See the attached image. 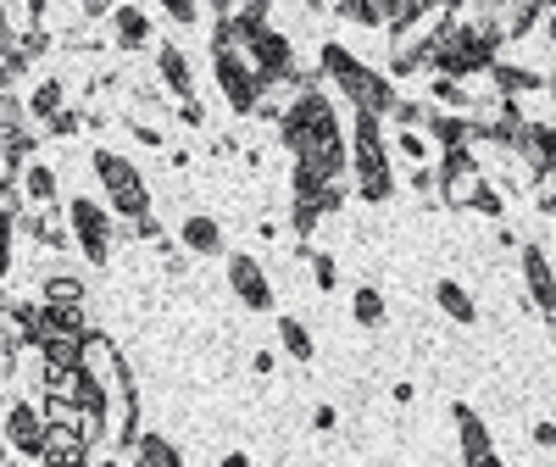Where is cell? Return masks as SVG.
<instances>
[{
    "label": "cell",
    "mask_w": 556,
    "mask_h": 467,
    "mask_svg": "<svg viewBox=\"0 0 556 467\" xmlns=\"http://www.w3.org/2000/svg\"><path fill=\"white\" fill-rule=\"evenodd\" d=\"M45 462L51 467H78L84 462V445L73 429H51V440H45Z\"/></svg>",
    "instance_id": "obj_13"
},
{
    "label": "cell",
    "mask_w": 556,
    "mask_h": 467,
    "mask_svg": "<svg viewBox=\"0 0 556 467\" xmlns=\"http://www.w3.org/2000/svg\"><path fill=\"white\" fill-rule=\"evenodd\" d=\"M456 434H462V451H468V462H484V456H490V434H484V424H479L468 406H456Z\"/></svg>",
    "instance_id": "obj_12"
},
{
    "label": "cell",
    "mask_w": 556,
    "mask_h": 467,
    "mask_svg": "<svg viewBox=\"0 0 556 467\" xmlns=\"http://www.w3.org/2000/svg\"><path fill=\"white\" fill-rule=\"evenodd\" d=\"M340 17H351V23H379L384 12H379V0H340Z\"/></svg>",
    "instance_id": "obj_20"
},
{
    "label": "cell",
    "mask_w": 556,
    "mask_h": 467,
    "mask_svg": "<svg viewBox=\"0 0 556 467\" xmlns=\"http://www.w3.org/2000/svg\"><path fill=\"white\" fill-rule=\"evenodd\" d=\"M96 173H101V184H106V195H112V206L117 212H128V217H146V178H139L123 156H96Z\"/></svg>",
    "instance_id": "obj_4"
},
{
    "label": "cell",
    "mask_w": 556,
    "mask_h": 467,
    "mask_svg": "<svg viewBox=\"0 0 556 467\" xmlns=\"http://www.w3.org/2000/svg\"><path fill=\"white\" fill-rule=\"evenodd\" d=\"M184 245H190V251H217L223 234H217L212 217H184Z\"/></svg>",
    "instance_id": "obj_14"
},
{
    "label": "cell",
    "mask_w": 556,
    "mask_h": 467,
    "mask_svg": "<svg viewBox=\"0 0 556 467\" xmlns=\"http://www.w3.org/2000/svg\"><path fill=\"white\" fill-rule=\"evenodd\" d=\"M28 195H34V201H51V195H56L51 167H28Z\"/></svg>",
    "instance_id": "obj_21"
},
{
    "label": "cell",
    "mask_w": 556,
    "mask_h": 467,
    "mask_svg": "<svg viewBox=\"0 0 556 467\" xmlns=\"http://www.w3.org/2000/svg\"><path fill=\"white\" fill-rule=\"evenodd\" d=\"M278 340H285V351H290L295 362H312V335H306V323L285 317V323H278Z\"/></svg>",
    "instance_id": "obj_16"
},
{
    "label": "cell",
    "mask_w": 556,
    "mask_h": 467,
    "mask_svg": "<svg viewBox=\"0 0 556 467\" xmlns=\"http://www.w3.org/2000/svg\"><path fill=\"white\" fill-rule=\"evenodd\" d=\"M356 323H384V301H379V290H356Z\"/></svg>",
    "instance_id": "obj_19"
},
{
    "label": "cell",
    "mask_w": 556,
    "mask_h": 467,
    "mask_svg": "<svg viewBox=\"0 0 556 467\" xmlns=\"http://www.w3.org/2000/svg\"><path fill=\"white\" fill-rule=\"evenodd\" d=\"M217 84H223V96H228V106H235V112H251L256 96H262V73L240 67L235 56H228V45H217Z\"/></svg>",
    "instance_id": "obj_5"
},
{
    "label": "cell",
    "mask_w": 556,
    "mask_h": 467,
    "mask_svg": "<svg viewBox=\"0 0 556 467\" xmlns=\"http://www.w3.org/2000/svg\"><path fill=\"white\" fill-rule=\"evenodd\" d=\"M551 39H556V23H551Z\"/></svg>",
    "instance_id": "obj_29"
},
{
    "label": "cell",
    "mask_w": 556,
    "mask_h": 467,
    "mask_svg": "<svg viewBox=\"0 0 556 467\" xmlns=\"http://www.w3.org/2000/svg\"><path fill=\"white\" fill-rule=\"evenodd\" d=\"M323 67H329L340 84H345V96L367 112V117H379V112H390L395 106V96H390V84L379 78V73H367V67H356L340 45H323Z\"/></svg>",
    "instance_id": "obj_2"
},
{
    "label": "cell",
    "mask_w": 556,
    "mask_h": 467,
    "mask_svg": "<svg viewBox=\"0 0 556 467\" xmlns=\"http://www.w3.org/2000/svg\"><path fill=\"white\" fill-rule=\"evenodd\" d=\"M73 228H78L84 256H89V262H106V251H112V228H106V217H101L96 201H73Z\"/></svg>",
    "instance_id": "obj_6"
},
{
    "label": "cell",
    "mask_w": 556,
    "mask_h": 467,
    "mask_svg": "<svg viewBox=\"0 0 556 467\" xmlns=\"http://www.w3.org/2000/svg\"><path fill=\"white\" fill-rule=\"evenodd\" d=\"M356 173H362V195L367 201H384L390 195V173H384V151H379V117L356 123Z\"/></svg>",
    "instance_id": "obj_3"
},
{
    "label": "cell",
    "mask_w": 556,
    "mask_h": 467,
    "mask_svg": "<svg viewBox=\"0 0 556 467\" xmlns=\"http://www.w3.org/2000/svg\"><path fill=\"white\" fill-rule=\"evenodd\" d=\"M228 285H235V295H240L251 312H267V306H273V290H267V278H262V267H256L251 256L228 262Z\"/></svg>",
    "instance_id": "obj_7"
},
{
    "label": "cell",
    "mask_w": 556,
    "mask_h": 467,
    "mask_svg": "<svg viewBox=\"0 0 556 467\" xmlns=\"http://www.w3.org/2000/svg\"><path fill=\"white\" fill-rule=\"evenodd\" d=\"M251 51H256V73H262V78H290V45L278 39V34L256 28V34H251Z\"/></svg>",
    "instance_id": "obj_9"
},
{
    "label": "cell",
    "mask_w": 556,
    "mask_h": 467,
    "mask_svg": "<svg viewBox=\"0 0 556 467\" xmlns=\"http://www.w3.org/2000/svg\"><path fill=\"white\" fill-rule=\"evenodd\" d=\"M434 134L445 139V146H462V139H468V123H451V117H440V123H434Z\"/></svg>",
    "instance_id": "obj_24"
},
{
    "label": "cell",
    "mask_w": 556,
    "mask_h": 467,
    "mask_svg": "<svg viewBox=\"0 0 556 467\" xmlns=\"http://www.w3.org/2000/svg\"><path fill=\"white\" fill-rule=\"evenodd\" d=\"M162 7H167L178 23H190V17H195V0H162Z\"/></svg>",
    "instance_id": "obj_25"
},
{
    "label": "cell",
    "mask_w": 556,
    "mask_h": 467,
    "mask_svg": "<svg viewBox=\"0 0 556 467\" xmlns=\"http://www.w3.org/2000/svg\"><path fill=\"white\" fill-rule=\"evenodd\" d=\"M7 429H12V440H17L23 451H45V440H51V429H45V417H39L34 406H12Z\"/></svg>",
    "instance_id": "obj_10"
},
{
    "label": "cell",
    "mask_w": 556,
    "mask_h": 467,
    "mask_svg": "<svg viewBox=\"0 0 556 467\" xmlns=\"http://www.w3.org/2000/svg\"><path fill=\"white\" fill-rule=\"evenodd\" d=\"M445 195L462 206V201H484V184H479V173H473V162L462 156V151H451L445 156Z\"/></svg>",
    "instance_id": "obj_8"
},
{
    "label": "cell",
    "mask_w": 556,
    "mask_h": 467,
    "mask_svg": "<svg viewBox=\"0 0 556 467\" xmlns=\"http://www.w3.org/2000/svg\"><path fill=\"white\" fill-rule=\"evenodd\" d=\"M112 7V0H84V12H106Z\"/></svg>",
    "instance_id": "obj_27"
},
{
    "label": "cell",
    "mask_w": 556,
    "mask_h": 467,
    "mask_svg": "<svg viewBox=\"0 0 556 467\" xmlns=\"http://www.w3.org/2000/svg\"><path fill=\"white\" fill-rule=\"evenodd\" d=\"M490 56H495V34L479 23V28H440L434 34V62L445 67V73H479V67H490Z\"/></svg>",
    "instance_id": "obj_1"
},
{
    "label": "cell",
    "mask_w": 556,
    "mask_h": 467,
    "mask_svg": "<svg viewBox=\"0 0 556 467\" xmlns=\"http://www.w3.org/2000/svg\"><path fill=\"white\" fill-rule=\"evenodd\" d=\"M223 467H245V456H228V462H223Z\"/></svg>",
    "instance_id": "obj_28"
},
{
    "label": "cell",
    "mask_w": 556,
    "mask_h": 467,
    "mask_svg": "<svg viewBox=\"0 0 556 467\" xmlns=\"http://www.w3.org/2000/svg\"><path fill=\"white\" fill-rule=\"evenodd\" d=\"M434 295H440V306H445L456 323H473V317H479V306L468 301V290H462V285H451V278H445V285H440Z\"/></svg>",
    "instance_id": "obj_15"
},
{
    "label": "cell",
    "mask_w": 556,
    "mask_h": 467,
    "mask_svg": "<svg viewBox=\"0 0 556 467\" xmlns=\"http://www.w3.org/2000/svg\"><path fill=\"white\" fill-rule=\"evenodd\" d=\"M162 73H167V84L178 89V96L190 89V73H184V56H178V51H162Z\"/></svg>",
    "instance_id": "obj_22"
},
{
    "label": "cell",
    "mask_w": 556,
    "mask_h": 467,
    "mask_svg": "<svg viewBox=\"0 0 556 467\" xmlns=\"http://www.w3.org/2000/svg\"><path fill=\"white\" fill-rule=\"evenodd\" d=\"M45 301H51V306H78L84 301L78 278H51V285H45Z\"/></svg>",
    "instance_id": "obj_18"
},
{
    "label": "cell",
    "mask_w": 556,
    "mask_h": 467,
    "mask_svg": "<svg viewBox=\"0 0 556 467\" xmlns=\"http://www.w3.org/2000/svg\"><path fill=\"white\" fill-rule=\"evenodd\" d=\"M56 106H62V89H56V84H45L39 96H34V112H39V117H51Z\"/></svg>",
    "instance_id": "obj_23"
},
{
    "label": "cell",
    "mask_w": 556,
    "mask_h": 467,
    "mask_svg": "<svg viewBox=\"0 0 556 467\" xmlns=\"http://www.w3.org/2000/svg\"><path fill=\"white\" fill-rule=\"evenodd\" d=\"M312 273H317V285H323V290L334 285V262H329V256H317V262H312Z\"/></svg>",
    "instance_id": "obj_26"
},
{
    "label": "cell",
    "mask_w": 556,
    "mask_h": 467,
    "mask_svg": "<svg viewBox=\"0 0 556 467\" xmlns=\"http://www.w3.org/2000/svg\"><path fill=\"white\" fill-rule=\"evenodd\" d=\"M117 39L123 45H146L151 39V23L139 17V12H117Z\"/></svg>",
    "instance_id": "obj_17"
},
{
    "label": "cell",
    "mask_w": 556,
    "mask_h": 467,
    "mask_svg": "<svg viewBox=\"0 0 556 467\" xmlns=\"http://www.w3.org/2000/svg\"><path fill=\"white\" fill-rule=\"evenodd\" d=\"M523 273H529V290H534V301L556 317V278H551V267H545V256H540L534 245L523 251Z\"/></svg>",
    "instance_id": "obj_11"
}]
</instances>
